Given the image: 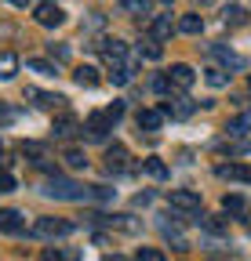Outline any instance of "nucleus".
I'll return each mask as SVG.
<instances>
[{"instance_id":"nucleus-1","label":"nucleus","mask_w":251,"mask_h":261,"mask_svg":"<svg viewBox=\"0 0 251 261\" xmlns=\"http://www.w3.org/2000/svg\"><path fill=\"white\" fill-rule=\"evenodd\" d=\"M44 196H55V200H73V203H80V200H91V189H84V185H77V181H70V178H51L48 185H44Z\"/></svg>"},{"instance_id":"nucleus-2","label":"nucleus","mask_w":251,"mask_h":261,"mask_svg":"<svg viewBox=\"0 0 251 261\" xmlns=\"http://www.w3.org/2000/svg\"><path fill=\"white\" fill-rule=\"evenodd\" d=\"M95 47L106 55L109 69H131V73H135V58L128 55V44H124V40H99Z\"/></svg>"},{"instance_id":"nucleus-3","label":"nucleus","mask_w":251,"mask_h":261,"mask_svg":"<svg viewBox=\"0 0 251 261\" xmlns=\"http://www.w3.org/2000/svg\"><path fill=\"white\" fill-rule=\"evenodd\" d=\"M29 232L40 236V240H51V236H70V232H73V221H70V218H37Z\"/></svg>"},{"instance_id":"nucleus-4","label":"nucleus","mask_w":251,"mask_h":261,"mask_svg":"<svg viewBox=\"0 0 251 261\" xmlns=\"http://www.w3.org/2000/svg\"><path fill=\"white\" fill-rule=\"evenodd\" d=\"M168 203H171V211H178V214H200V196H197L193 189H171Z\"/></svg>"},{"instance_id":"nucleus-5","label":"nucleus","mask_w":251,"mask_h":261,"mask_svg":"<svg viewBox=\"0 0 251 261\" xmlns=\"http://www.w3.org/2000/svg\"><path fill=\"white\" fill-rule=\"evenodd\" d=\"M109 127H113V120H109L106 113H91L87 123H84V130H87V138H91V142H106Z\"/></svg>"},{"instance_id":"nucleus-6","label":"nucleus","mask_w":251,"mask_h":261,"mask_svg":"<svg viewBox=\"0 0 251 261\" xmlns=\"http://www.w3.org/2000/svg\"><path fill=\"white\" fill-rule=\"evenodd\" d=\"M168 80H171V87H178V91H190V87H193V80H197V73H193L186 62H178V65H171Z\"/></svg>"},{"instance_id":"nucleus-7","label":"nucleus","mask_w":251,"mask_h":261,"mask_svg":"<svg viewBox=\"0 0 251 261\" xmlns=\"http://www.w3.org/2000/svg\"><path fill=\"white\" fill-rule=\"evenodd\" d=\"M33 18H37L40 25H48V29H55V25H62V22H66V11H62L58 4H40Z\"/></svg>"},{"instance_id":"nucleus-8","label":"nucleus","mask_w":251,"mask_h":261,"mask_svg":"<svg viewBox=\"0 0 251 261\" xmlns=\"http://www.w3.org/2000/svg\"><path fill=\"white\" fill-rule=\"evenodd\" d=\"M171 214H164L161 218V232H164V240H171L175 243V250H190V240L182 236V228H178V221H168Z\"/></svg>"},{"instance_id":"nucleus-9","label":"nucleus","mask_w":251,"mask_h":261,"mask_svg":"<svg viewBox=\"0 0 251 261\" xmlns=\"http://www.w3.org/2000/svg\"><path fill=\"white\" fill-rule=\"evenodd\" d=\"M0 232H4V236L26 232V218H22L18 211H0Z\"/></svg>"},{"instance_id":"nucleus-10","label":"nucleus","mask_w":251,"mask_h":261,"mask_svg":"<svg viewBox=\"0 0 251 261\" xmlns=\"http://www.w3.org/2000/svg\"><path fill=\"white\" fill-rule=\"evenodd\" d=\"M218 178H226V181H244V185H251V167H247V163H222V167H218Z\"/></svg>"},{"instance_id":"nucleus-11","label":"nucleus","mask_w":251,"mask_h":261,"mask_svg":"<svg viewBox=\"0 0 251 261\" xmlns=\"http://www.w3.org/2000/svg\"><path fill=\"white\" fill-rule=\"evenodd\" d=\"M91 218H99V221H106L109 228H120V232H139V221L131 218V214H109V218H102V214H91Z\"/></svg>"},{"instance_id":"nucleus-12","label":"nucleus","mask_w":251,"mask_h":261,"mask_svg":"<svg viewBox=\"0 0 251 261\" xmlns=\"http://www.w3.org/2000/svg\"><path fill=\"white\" fill-rule=\"evenodd\" d=\"M171 33H175L171 15H153V22H149V37H153V40H168Z\"/></svg>"},{"instance_id":"nucleus-13","label":"nucleus","mask_w":251,"mask_h":261,"mask_svg":"<svg viewBox=\"0 0 251 261\" xmlns=\"http://www.w3.org/2000/svg\"><path fill=\"white\" fill-rule=\"evenodd\" d=\"M193 109H197V106L190 102V98H175V102H164V106H161V113H164V116H175V120H186Z\"/></svg>"},{"instance_id":"nucleus-14","label":"nucleus","mask_w":251,"mask_h":261,"mask_svg":"<svg viewBox=\"0 0 251 261\" xmlns=\"http://www.w3.org/2000/svg\"><path fill=\"white\" fill-rule=\"evenodd\" d=\"M161 123H164L161 109H142L139 113V130H161Z\"/></svg>"},{"instance_id":"nucleus-15","label":"nucleus","mask_w":251,"mask_h":261,"mask_svg":"<svg viewBox=\"0 0 251 261\" xmlns=\"http://www.w3.org/2000/svg\"><path fill=\"white\" fill-rule=\"evenodd\" d=\"M124 160H128V149H124V145H109L106 149V167L109 171H124V167H128Z\"/></svg>"},{"instance_id":"nucleus-16","label":"nucleus","mask_w":251,"mask_h":261,"mask_svg":"<svg viewBox=\"0 0 251 261\" xmlns=\"http://www.w3.org/2000/svg\"><path fill=\"white\" fill-rule=\"evenodd\" d=\"M142 171H146L149 178H156V181H164V178H168V163L156 160V156H149V160H142Z\"/></svg>"},{"instance_id":"nucleus-17","label":"nucleus","mask_w":251,"mask_h":261,"mask_svg":"<svg viewBox=\"0 0 251 261\" xmlns=\"http://www.w3.org/2000/svg\"><path fill=\"white\" fill-rule=\"evenodd\" d=\"M15 73H18V55L0 51V80H11Z\"/></svg>"},{"instance_id":"nucleus-18","label":"nucleus","mask_w":251,"mask_h":261,"mask_svg":"<svg viewBox=\"0 0 251 261\" xmlns=\"http://www.w3.org/2000/svg\"><path fill=\"white\" fill-rule=\"evenodd\" d=\"M226 130H230V138H237V135H251V113L233 116V120L226 123Z\"/></svg>"},{"instance_id":"nucleus-19","label":"nucleus","mask_w":251,"mask_h":261,"mask_svg":"<svg viewBox=\"0 0 251 261\" xmlns=\"http://www.w3.org/2000/svg\"><path fill=\"white\" fill-rule=\"evenodd\" d=\"M51 130H55V138H73V135H77V120H73V116H58V120L51 123Z\"/></svg>"},{"instance_id":"nucleus-20","label":"nucleus","mask_w":251,"mask_h":261,"mask_svg":"<svg viewBox=\"0 0 251 261\" xmlns=\"http://www.w3.org/2000/svg\"><path fill=\"white\" fill-rule=\"evenodd\" d=\"M73 76H77V84H80V87H99V80H102L95 65H80V69H77Z\"/></svg>"},{"instance_id":"nucleus-21","label":"nucleus","mask_w":251,"mask_h":261,"mask_svg":"<svg viewBox=\"0 0 251 261\" xmlns=\"http://www.w3.org/2000/svg\"><path fill=\"white\" fill-rule=\"evenodd\" d=\"M211 55L218 58V62H226V65H237V69H240V65H244V58L240 55H233L226 44H211Z\"/></svg>"},{"instance_id":"nucleus-22","label":"nucleus","mask_w":251,"mask_h":261,"mask_svg":"<svg viewBox=\"0 0 251 261\" xmlns=\"http://www.w3.org/2000/svg\"><path fill=\"white\" fill-rule=\"evenodd\" d=\"M178 29H182V33H190V37H197V33L204 29V18L190 11V15H182V18H178Z\"/></svg>"},{"instance_id":"nucleus-23","label":"nucleus","mask_w":251,"mask_h":261,"mask_svg":"<svg viewBox=\"0 0 251 261\" xmlns=\"http://www.w3.org/2000/svg\"><path fill=\"white\" fill-rule=\"evenodd\" d=\"M22 156H29V160H33L37 167H40V163L48 160V149H44L40 142H22Z\"/></svg>"},{"instance_id":"nucleus-24","label":"nucleus","mask_w":251,"mask_h":261,"mask_svg":"<svg viewBox=\"0 0 251 261\" xmlns=\"http://www.w3.org/2000/svg\"><path fill=\"white\" fill-rule=\"evenodd\" d=\"M26 69H33V73H40V76H55L58 65H55V62H44V58H26Z\"/></svg>"},{"instance_id":"nucleus-25","label":"nucleus","mask_w":251,"mask_h":261,"mask_svg":"<svg viewBox=\"0 0 251 261\" xmlns=\"http://www.w3.org/2000/svg\"><path fill=\"white\" fill-rule=\"evenodd\" d=\"M139 55H142V58H149V62H156V58L164 55V47H161V40H153V37H146V40L139 44Z\"/></svg>"},{"instance_id":"nucleus-26","label":"nucleus","mask_w":251,"mask_h":261,"mask_svg":"<svg viewBox=\"0 0 251 261\" xmlns=\"http://www.w3.org/2000/svg\"><path fill=\"white\" fill-rule=\"evenodd\" d=\"M200 228H204L208 236H226V221H218L211 214H200Z\"/></svg>"},{"instance_id":"nucleus-27","label":"nucleus","mask_w":251,"mask_h":261,"mask_svg":"<svg viewBox=\"0 0 251 261\" xmlns=\"http://www.w3.org/2000/svg\"><path fill=\"white\" fill-rule=\"evenodd\" d=\"M62 160H66L70 167H77V171H80V167H87V156H84L80 149H66V156H62Z\"/></svg>"},{"instance_id":"nucleus-28","label":"nucleus","mask_w":251,"mask_h":261,"mask_svg":"<svg viewBox=\"0 0 251 261\" xmlns=\"http://www.w3.org/2000/svg\"><path fill=\"white\" fill-rule=\"evenodd\" d=\"M124 11H135V15H146L149 11V0H117Z\"/></svg>"},{"instance_id":"nucleus-29","label":"nucleus","mask_w":251,"mask_h":261,"mask_svg":"<svg viewBox=\"0 0 251 261\" xmlns=\"http://www.w3.org/2000/svg\"><path fill=\"white\" fill-rule=\"evenodd\" d=\"M204 80H208L211 87H226V84H230V73H226V69H208Z\"/></svg>"},{"instance_id":"nucleus-30","label":"nucleus","mask_w":251,"mask_h":261,"mask_svg":"<svg viewBox=\"0 0 251 261\" xmlns=\"http://www.w3.org/2000/svg\"><path fill=\"white\" fill-rule=\"evenodd\" d=\"M135 261H164V250H156V247H142L135 254Z\"/></svg>"},{"instance_id":"nucleus-31","label":"nucleus","mask_w":251,"mask_h":261,"mask_svg":"<svg viewBox=\"0 0 251 261\" xmlns=\"http://www.w3.org/2000/svg\"><path fill=\"white\" fill-rule=\"evenodd\" d=\"M131 76H135L131 69H109V80H113L117 87H124V84H131Z\"/></svg>"},{"instance_id":"nucleus-32","label":"nucleus","mask_w":251,"mask_h":261,"mask_svg":"<svg viewBox=\"0 0 251 261\" xmlns=\"http://www.w3.org/2000/svg\"><path fill=\"white\" fill-rule=\"evenodd\" d=\"M226 22H230V25H240V22H247V11H244V8H230V11H226Z\"/></svg>"},{"instance_id":"nucleus-33","label":"nucleus","mask_w":251,"mask_h":261,"mask_svg":"<svg viewBox=\"0 0 251 261\" xmlns=\"http://www.w3.org/2000/svg\"><path fill=\"white\" fill-rule=\"evenodd\" d=\"M222 207H226L230 214H240V211H244V200H240V196H226V200H222Z\"/></svg>"},{"instance_id":"nucleus-34","label":"nucleus","mask_w":251,"mask_h":261,"mask_svg":"<svg viewBox=\"0 0 251 261\" xmlns=\"http://www.w3.org/2000/svg\"><path fill=\"white\" fill-rule=\"evenodd\" d=\"M48 51H51V58H55V62H66V58H70V47H66V44H51Z\"/></svg>"},{"instance_id":"nucleus-35","label":"nucleus","mask_w":251,"mask_h":261,"mask_svg":"<svg viewBox=\"0 0 251 261\" xmlns=\"http://www.w3.org/2000/svg\"><path fill=\"white\" fill-rule=\"evenodd\" d=\"M153 91H156V94H168V91H171V80H168V76H156V80H153Z\"/></svg>"},{"instance_id":"nucleus-36","label":"nucleus","mask_w":251,"mask_h":261,"mask_svg":"<svg viewBox=\"0 0 251 261\" xmlns=\"http://www.w3.org/2000/svg\"><path fill=\"white\" fill-rule=\"evenodd\" d=\"M106 116H109V120H113V123H117V120H120V116H124V102H113V106H109V109H106Z\"/></svg>"},{"instance_id":"nucleus-37","label":"nucleus","mask_w":251,"mask_h":261,"mask_svg":"<svg viewBox=\"0 0 251 261\" xmlns=\"http://www.w3.org/2000/svg\"><path fill=\"white\" fill-rule=\"evenodd\" d=\"M11 189H15V178L8 171H0V192H11Z\"/></svg>"},{"instance_id":"nucleus-38","label":"nucleus","mask_w":251,"mask_h":261,"mask_svg":"<svg viewBox=\"0 0 251 261\" xmlns=\"http://www.w3.org/2000/svg\"><path fill=\"white\" fill-rule=\"evenodd\" d=\"M40 261H62V250H44Z\"/></svg>"},{"instance_id":"nucleus-39","label":"nucleus","mask_w":251,"mask_h":261,"mask_svg":"<svg viewBox=\"0 0 251 261\" xmlns=\"http://www.w3.org/2000/svg\"><path fill=\"white\" fill-rule=\"evenodd\" d=\"M8 4H15V8H26V4H29V0H8Z\"/></svg>"},{"instance_id":"nucleus-40","label":"nucleus","mask_w":251,"mask_h":261,"mask_svg":"<svg viewBox=\"0 0 251 261\" xmlns=\"http://www.w3.org/2000/svg\"><path fill=\"white\" fill-rule=\"evenodd\" d=\"M106 261H128V257H120V254H109V257H106Z\"/></svg>"},{"instance_id":"nucleus-41","label":"nucleus","mask_w":251,"mask_h":261,"mask_svg":"<svg viewBox=\"0 0 251 261\" xmlns=\"http://www.w3.org/2000/svg\"><path fill=\"white\" fill-rule=\"evenodd\" d=\"M247 87H251V80H247Z\"/></svg>"}]
</instances>
